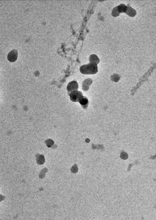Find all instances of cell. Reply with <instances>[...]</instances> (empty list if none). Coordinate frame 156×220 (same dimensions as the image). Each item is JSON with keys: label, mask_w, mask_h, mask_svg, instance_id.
<instances>
[{"label": "cell", "mask_w": 156, "mask_h": 220, "mask_svg": "<svg viewBox=\"0 0 156 220\" xmlns=\"http://www.w3.org/2000/svg\"><path fill=\"white\" fill-rule=\"evenodd\" d=\"M111 80L115 82H117L120 80V76L117 74H114L111 77Z\"/></svg>", "instance_id": "cell-10"}, {"label": "cell", "mask_w": 156, "mask_h": 220, "mask_svg": "<svg viewBox=\"0 0 156 220\" xmlns=\"http://www.w3.org/2000/svg\"><path fill=\"white\" fill-rule=\"evenodd\" d=\"M67 88L68 92L70 93H72L73 92L77 90V89L78 88V83L75 81H71L68 84Z\"/></svg>", "instance_id": "cell-4"}, {"label": "cell", "mask_w": 156, "mask_h": 220, "mask_svg": "<svg viewBox=\"0 0 156 220\" xmlns=\"http://www.w3.org/2000/svg\"><path fill=\"white\" fill-rule=\"evenodd\" d=\"M89 61L91 64H97L99 63V59L96 55L93 54L90 56Z\"/></svg>", "instance_id": "cell-5"}, {"label": "cell", "mask_w": 156, "mask_h": 220, "mask_svg": "<svg viewBox=\"0 0 156 220\" xmlns=\"http://www.w3.org/2000/svg\"><path fill=\"white\" fill-rule=\"evenodd\" d=\"M112 15V16H114V17L117 16H119L120 15V13H119V12H118L117 9V6L115 7V8H113V9Z\"/></svg>", "instance_id": "cell-11"}, {"label": "cell", "mask_w": 156, "mask_h": 220, "mask_svg": "<svg viewBox=\"0 0 156 220\" xmlns=\"http://www.w3.org/2000/svg\"><path fill=\"white\" fill-rule=\"evenodd\" d=\"M92 83V80L91 79H87L84 80L83 83V89L84 90L86 91L89 89V86Z\"/></svg>", "instance_id": "cell-6"}, {"label": "cell", "mask_w": 156, "mask_h": 220, "mask_svg": "<svg viewBox=\"0 0 156 220\" xmlns=\"http://www.w3.org/2000/svg\"><path fill=\"white\" fill-rule=\"evenodd\" d=\"M69 96L70 99L72 102H78L80 98L83 96V95L81 92L76 90L70 93Z\"/></svg>", "instance_id": "cell-2"}, {"label": "cell", "mask_w": 156, "mask_h": 220, "mask_svg": "<svg viewBox=\"0 0 156 220\" xmlns=\"http://www.w3.org/2000/svg\"><path fill=\"white\" fill-rule=\"evenodd\" d=\"M78 102H79L80 105L82 106V107H83L84 109L85 108V106H88V99H87V98L85 97V96H83L82 98H81L79 100Z\"/></svg>", "instance_id": "cell-7"}, {"label": "cell", "mask_w": 156, "mask_h": 220, "mask_svg": "<svg viewBox=\"0 0 156 220\" xmlns=\"http://www.w3.org/2000/svg\"><path fill=\"white\" fill-rule=\"evenodd\" d=\"M127 6L126 5L121 4L117 6V9L119 13H125L126 11Z\"/></svg>", "instance_id": "cell-9"}, {"label": "cell", "mask_w": 156, "mask_h": 220, "mask_svg": "<svg viewBox=\"0 0 156 220\" xmlns=\"http://www.w3.org/2000/svg\"><path fill=\"white\" fill-rule=\"evenodd\" d=\"M17 57L18 52L16 50H13L9 52L7 55L8 61L11 62H13L16 61V60L17 59Z\"/></svg>", "instance_id": "cell-3"}, {"label": "cell", "mask_w": 156, "mask_h": 220, "mask_svg": "<svg viewBox=\"0 0 156 220\" xmlns=\"http://www.w3.org/2000/svg\"><path fill=\"white\" fill-rule=\"evenodd\" d=\"M125 13L131 17H133L134 16H135L136 14V10L131 6H127L126 12Z\"/></svg>", "instance_id": "cell-8"}, {"label": "cell", "mask_w": 156, "mask_h": 220, "mask_svg": "<svg viewBox=\"0 0 156 220\" xmlns=\"http://www.w3.org/2000/svg\"><path fill=\"white\" fill-rule=\"evenodd\" d=\"M80 70L82 74H94L98 72V67L97 64L89 63L81 66Z\"/></svg>", "instance_id": "cell-1"}]
</instances>
